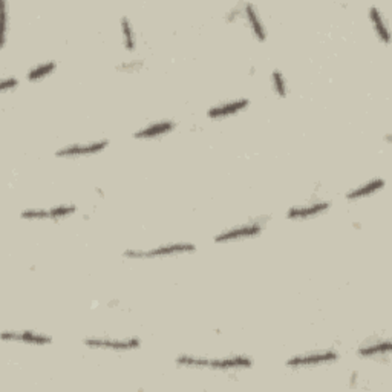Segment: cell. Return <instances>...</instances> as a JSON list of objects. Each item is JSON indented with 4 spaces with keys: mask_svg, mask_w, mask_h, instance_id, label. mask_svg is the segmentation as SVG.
Wrapping results in <instances>:
<instances>
[{
    "mask_svg": "<svg viewBox=\"0 0 392 392\" xmlns=\"http://www.w3.org/2000/svg\"><path fill=\"white\" fill-rule=\"evenodd\" d=\"M20 84L19 78L16 75H10V77H3L2 78V83H0V91L3 93L8 92V91H14Z\"/></svg>",
    "mask_w": 392,
    "mask_h": 392,
    "instance_id": "ffe728a7",
    "label": "cell"
},
{
    "mask_svg": "<svg viewBox=\"0 0 392 392\" xmlns=\"http://www.w3.org/2000/svg\"><path fill=\"white\" fill-rule=\"evenodd\" d=\"M331 202L326 199H317L311 201L308 204H301V206H293L287 210V220L289 221H307L313 220L316 216H321L328 212L331 208Z\"/></svg>",
    "mask_w": 392,
    "mask_h": 392,
    "instance_id": "52a82bcc",
    "label": "cell"
},
{
    "mask_svg": "<svg viewBox=\"0 0 392 392\" xmlns=\"http://www.w3.org/2000/svg\"><path fill=\"white\" fill-rule=\"evenodd\" d=\"M77 213L75 204H59L48 208V220L51 221H60L63 217H68L71 215Z\"/></svg>",
    "mask_w": 392,
    "mask_h": 392,
    "instance_id": "e0dca14e",
    "label": "cell"
},
{
    "mask_svg": "<svg viewBox=\"0 0 392 392\" xmlns=\"http://www.w3.org/2000/svg\"><path fill=\"white\" fill-rule=\"evenodd\" d=\"M392 350V344L389 337H375L369 339L365 344H362L357 348V354L362 359H382L386 357L389 359Z\"/></svg>",
    "mask_w": 392,
    "mask_h": 392,
    "instance_id": "30bf717a",
    "label": "cell"
},
{
    "mask_svg": "<svg viewBox=\"0 0 392 392\" xmlns=\"http://www.w3.org/2000/svg\"><path fill=\"white\" fill-rule=\"evenodd\" d=\"M2 339L6 342H20L26 345H37V346H46L53 344V337L48 334L24 330V331H3Z\"/></svg>",
    "mask_w": 392,
    "mask_h": 392,
    "instance_id": "8fae6325",
    "label": "cell"
},
{
    "mask_svg": "<svg viewBox=\"0 0 392 392\" xmlns=\"http://www.w3.org/2000/svg\"><path fill=\"white\" fill-rule=\"evenodd\" d=\"M369 19H371V24L373 28L375 31V35L379 37V40L384 45H389L391 42V35H389V26H388V21L384 19L382 10L379 6L371 5L369 6Z\"/></svg>",
    "mask_w": 392,
    "mask_h": 392,
    "instance_id": "5bb4252c",
    "label": "cell"
},
{
    "mask_svg": "<svg viewBox=\"0 0 392 392\" xmlns=\"http://www.w3.org/2000/svg\"><path fill=\"white\" fill-rule=\"evenodd\" d=\"M55 69H57V62L54 60L35 64V66H33L30 71H28L26 78H28V82H40V80L46 78L53 74Z\"/></svg>",
    "mask_w": 392,
    "mask_h": 392,
    "instance_id": "2e32d148",
    "label": "cell"
},
{
    "mask_svg": "<svg viewBox=\"0 0 392 392\" xmlns=\"http://www.w3.org/2000/svg\"><path fill=\"white\" fill-rule=\"evenodd\" d=\"M83 345L91 350H103L112 353H126L135 351L141 348V340L138 337H86L83 339Z\"/></svg>",
    "mask_w": 392,
    "mask_h": 392,
    "instance_id": "5b68a950",
    "label": "cell"
},
{
    "mask_svg": "<svg viewBox=\"0 0 392 392\" xmlns=\"http://www.w3.org/2000/svg\"><path fill=\"white\" fill-rule=\"evenodd\" d=\"M249 106H250L249 98L229 100V101H224V103H217L210 107L207 111V117L210 120H224V118L233 117V115L244 112Z\"/></svg>",
    "mask_w": 392,
    "mask_h": 392,
    "instance_id": "9c48e42d",
    "label": "cell"
},
{
    "mask_svg": "<svg viewBox=\"0 0 392 392\" xmlns=\"http://www.w3.org/2000/svg\"><path fill=\"white\" fill-rule=\"evenodd\" d=\"M175 363L179 368L210 369V371H239V369H250L253 366V360L245 354H231L224 357L179 354Z\"/></svg>",
    "mask_w": 392,
    "mask_h": 392,
    "instance_id": "6da1fadb",
    "label": "cell"
},
{
    "mask_svg": "<svg viewBox=\"0 0 392 392\" xmlns=\"http://www.w3.org/2000/svg\"><path fill=\"white\" fill-rule=\"evenodd\" d=\"M143 66H144V60H129V62H125V63H120L117 66V71L134 74V72L141 71Z\"/></svg>",
    "mask_w": 392,
    "mask_h": 392,
    "instance_id": "d6986e66",
    "label": "cell"
},
{
    "mask_svg": "<svg viewBox=\"0 0 392 392\" xmlns=\"http://www.w3.org/2000/svg\"><path fill=\"white\" fill-rule=\"evenodd\" d=\"M384 186H386L384 178H373L366 181V183L360 184L359 187L351 188L350 192H346L345 198L346 201H359L363 198H368V196H373L374 193L380 192L382 188H384Z\"/></svg>",
    "mask_w": 392,
    "mask_h": 392,
    "instance_id": "4fadbf2b",
    "label": "cell"
},
{
    "mask_svg": "<svg viewBox=\"0 0 392 392\" xmlns=\"http://www.w3.org/2000/svg\"><path fill=\"white\" fill-rule=\"evenodd\" d=\"M264 220H267V217H255V220H249L247 222L238 224V226H233L227 230H222L221 233H217L215 236L213 241L216 244H226V242L242 241V239L256 238L262 233L265 229L267 221Z\"/></svg>",
    "mask_w": 392,
    "mask_h": 392,
    "instance_id": "3957f363",
    "label": "cell"
},
{
    "mask_svg": "<svg viewBox=\"0 0 392 392\" xmlns=\"http://www.w3.org/2000/svg\"><path fill=\"white\" fill-rule=\"evenodd\" d=\"M340 359V354L336 350H316L302 354L292 355L285 365L289 369H303V368H314L336 363Z\"/></svg>",
    "mask_w": 392,
    "mask_h": 392,
    "instance_id": "277c9868",
    "label": "cell"
},
{
    "mask_svg": "<svg viewBox=\"0 0 392 392\" xmlns=\"http://www.w3.org/2000/svg\"><path fill=\"white\" fill-rule=\"evenodd\" d=\"M120 30L123 34V45H125L129 53H134L136 49V33L132 21H130L127 16H123L120 19Z\"/></svg>",
    "mask_w": 392,
    "mask_h": 392,
    "instance_id": "9a60e30c",
    "label": "cell"
},
{
    "mask_svg": "<svg viewBox=\"0 0 392 392\" xmlns=\"http://www.w3.org/2000/svg\"><path fill=\"white\" fill-rule=\"evenodd\" d=\"M196 251V245L193 242H167L157 245L154 249H129L123 256L127 259H155V258H167V256H179L188 255V253Z\"/></svg>",
    "mask_w": 392,
    "mask_h": 392,
    "instance_id": "7a4b0ae2",
    "label": "cell"
},
{
    "mask_svg": "<svg viewBox=\"0 0 392 392\" xmlns=\"http://www.w3.org/2000/svg\"><path fill=\"white\" fill-rule=\"evenodd\" d=\"M271 84H273V91L276 96L279 98H285L287 93H288V84H287V80L284 77V74L279 69H274L273 74H271Z\"/></svg>",
    "mask_w": 392,
    "mask_h": 392,
    "instance_id": "ac0fdd59",
    "label": "cell"
},
{
    "mask_svg": "<svg viewBox=\"0 0 392 392\" xmlns=\"http://www.w3.org/2000/svg\"><path fill=\"white\" fill-rule=\"evenodd\" d=\"M242 17L245 19L247 25H249L253 37L258 42L264 43L267 40V30L256 6L250 2L242 3Z\"/></svg>",
    "mask_w": 392,
    "mask_h": 392,
    "instance_id": "7c38bea8",
    "label": "cell"
},
{
    "mask_svg": "<svg viewBox=\"0 0 392 392\" xmlns=\"http://www.w3.org/2000/svg\"><path fill=\"white\" fill-rule=\"evenodd\" d=\"M177 126L178 123L175 120H169V118L152 121L149 125L143 126L141 129L135 130L132 136L135 140H155V138L172 134L173 130L177 129Z\"/></svg>",
    "mask_w": 392,
    "mask_h": 392,
    "instance_id": "ba28073f",
    "label": "cell"
},
{
    "mask_svg": "<svg viewBox=\"0 0 392 392\" xmlns=\"http://www.w3.org/2000/svg\"><path fill=\"white\" fill-rule=\"evenodd\" d=\"M109 146L107 138H100V140H93L88 143H72L66 146L60 148L55 152L57 158H83L101 154Z\"/></svg>",
    "mask_w": 392,
    "mask_h": 392,
    "instance_id": "8992f818",
    "label": "cell"
}]
</instances>
